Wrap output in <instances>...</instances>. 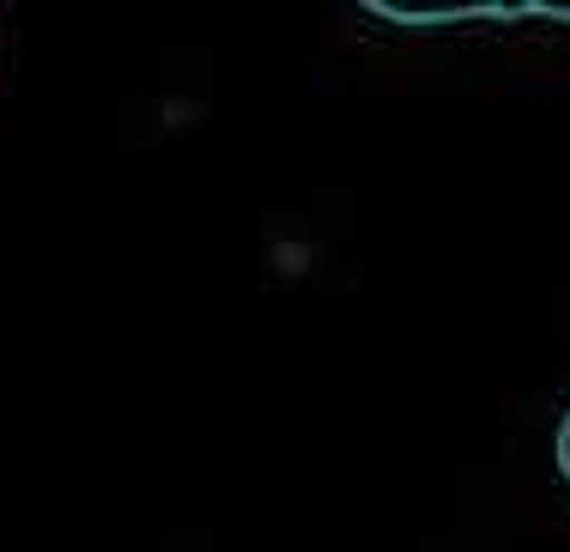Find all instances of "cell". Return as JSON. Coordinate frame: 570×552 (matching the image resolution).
Masks as SVG:
<instances>
[{
	"instance_id": "7a4b0ae2",
	"label": "cell",
	"mask_w": 570,
	"mask_h": 552,
	"mask_svg": "<svg viewBox=\"0 0 570 552\" xmlns=\"http://www.w3.org/2000/svg\"><path fill=\"white\" fill-rule=\"evenodd\" d=\"M559 467H564V480H570V413H564V431H559Z\"/></svg>"
},
{
	"instance_id": "6da1fadb",
	"label": "cell",
	"mask_w": 570,
	"mask_h": 552,
	"mask_svg": "<svg viewBox=\"0 0 570 552\" xmlns=\"http://www.w3.org/2000/svg\"><path fill=\"white\" fill-rule=\"evenodd\" d=\"M534 19H559V24H570V7H547V0H534Z\"/></svg>"
}]
</instances>
